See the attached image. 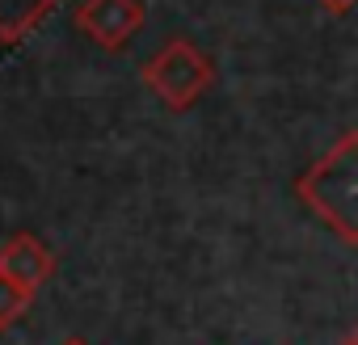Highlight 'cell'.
I'll use <instances>...</instances> for the list:
<instances>
[{"label":"cell","instance_id":"6da1fadb","mask_svg":"<svg viewBox=\"0 0 358 345\" xmlns=\"http://www.w3.org/2000/svg\"><path fill=\"white\" fill-rule=\"evenodd\" d=\"M295 194L341 244L358 249V131H345L299 172Z\"/></svg>","mask_w":358,"mask_h":345},{"label":"cell","instance_id":"52a82bcc","mask_svg":"<svg viewBox=\"0 0 358 345\" xmlns=\"http://www.w3.org/2000/svg\"><path fill=\"white\" fill-rule=\"evenodd\" d=\"M320 5H324L329 13H350V9L358 5V0H320Z\"/></svg>","mask_w":358,"mask_h":345},{"label":"cell","instance_id":"277c9868","mask_svg":"<svg viewBox=\"0 0 358 345\" xmlns=\"http://www.w3.org/2000/svg\"><path fill=\"white\" fill-rule=\"evenodd\" d=\"M0 274L13 278L17 286H26V291L34 295V291L55 274V253H51L38 236L22 232V236H13V240L0 244Z\"/></svg>","mask_w":358,"mask_h":345},{"label":"cell","instance_id":"ba28073f","mask_svg":"<svg viewBox=\"0 0 358 345\" xmlns=\"http://www.w3.org/2000/svg\"><path fill=\"white\" fill-rule=\"evenodd\" d=\"M341 345H358V324H354V328H350V332L341 337Z\"/></svg>","mask_w":358,"mask_h":345},{"label":"cell","instance_id":"9c48e42d","mask_svg":"<svg viewBox=\"0 0 358 345\" xmlns=\"http://www.w3.org/2000/svg\"><path fill=\"white\" fill-rule=\"evenodd\" d=\"M64 345H85V341H80V337H68V341H64Z\"/></svg>","mask_w":358,"mask_h":345},{"label":"cell","instance_id":"7a4b0ae2","mask_svg":"<svg viewBox=\"0 0 358 345\" xmlns=\"http://www.w3.org/2000/svg\"><path fill=\"white\" fill-rule=\"evenodd\" d=\"M143 85L169 105V110H190L207 97L215 85V64L190 43V38H169L148 64H143Z\"/></svg>","mask_w":358,"mask_h":345},{"label":"cell","instance_id":"5b68a950","mask_svg":"<svg viewBox=\"0 0 358 345\" xmlns=\"http://www.w3.org/2000/svg\"><path fill=\"white\" fill-rule=\"evenodd\" d=\"M59 0H0V43H22Z\"/></svg>","mask_w":358,"mask_h":345},{"label":"cell","instance_id":"8992f818","mask_svg":"<svg viewBox=\"0 0 358 345\" xmlns=\"http://www.w3.org/2000/svg\"><path fill=\"white\" fill-rule=\"evenodd\" d=\"M30 291L26 286H17L13 278H5V274H0V332H5V328H13L22 316H26V307H30Z\"/></svg>","mask_w":358,"mask_h":345},{"label":"cell","instance_id":"3957f363","mask_svg":"<svg viewBox=\"0 0 358 345\" xmlns=\"http://www.w3.org/2000/svg\"><path fill=\"white\" fill-rule=\"evenodd\" d=\"M76 30L93 38L106 51H122L143 30V0H80L76 5Z\"/></svg>","mask_w":358,"mask_h":345}]
</instances>
